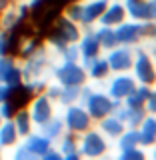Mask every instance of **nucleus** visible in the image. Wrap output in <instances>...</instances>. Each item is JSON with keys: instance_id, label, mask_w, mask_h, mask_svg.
I'll list each match as a JSON object with an SVG mask.
<instances>
[{"instance_id": "34", "label": "nucleus", "mask_w": 156, "mask_h": 160, "mask_svg": "<svg viewBox=\"0 0 156 160\" xmlns=\"http://www.w3.org/2000/svg\"><path fill=\"white\" fill-rule=\"evenodd\" d=\"M148 14H150V20H156V0H148Z\"/></svg>"}, {"instance_id": "1", "label": "nucleus", "mask_w": 156, "mask_h": 160, "mask_svg": "<svg viewBox=\"0 0 156 160\" xmlns=\"http://www.w3.org/2000/svg\"><path fill=\"white\" fill-rule=\"evenodd\" d=\"M52 76L60 86H82L88 80L86 68L78 62H72V60H62L58 66H54Z\"/></svg>"}, {"instance_id": "35", "label": "nucleus", "mask_w": 156, "mask_h": 160, "mask_svg": "<svg viewBox=\"0 0 156 160\" xmlns=\"http://www.w3.org/2000/svg\"><path fill=\"white\" fill-rule=\"evenodd\" d=\"M24 2H26V4H28V8L32 10V8H36L40 2H44V0H24Z\"/></svg>"}, {"instance_id": "8", "label": "nucleus", "mask_w": 156, "mask_h": 160, "mask_svg": "<svg viewBox=\"0 0 156 160\" xmlns=\"http://www.w3.org/2000/svg\"><path fill=\"white\" fill-rule=\"evenodd\" d=\"M20 144H22V146L28 150L30 158L34 160V158H42V156H44V152H46V150L52 146L54 142H52L50 138H46L42 132H38V130L34 128L30 134H26V136L20 138Z\"/></svg>"}, {"instance_id": "2", "label": "nucleus", "mask_w": 156, "mask_h": 160, "mask_svg": "<svg viewBox=\"0 0 156 160\" xmlns=\"http://www.w3.org/2000/svg\"><path fill=\"white\" fill-rule=\"evenodd\" d=\"M120 102H122V100L112 98L110 94L92 92L86 100H84L82 106L86 108V112L90 114L92 120H102L104 116H108V114H112L116 108H120Z\"/></svg>"}, {"instance_id": "20", "label": "nucleus", "mask_w": 156, "mask_h": 160, "mask_svg": "<svg viewBox=\"0 0 156 160\" xmlns=\"http://www.w3.org/2000/svg\"><path fill=\"white\" fill-rule=\"evenodd\" d=\"M82 66L86 68V74L90 78H94V80H104L110 74V64H108V60L106 58H92V60H88V62H82Z\"/></svg>"}, {"instance_id": "37", "label": "nucleus", "mask_w": 156, "mask_h": 160, "mask_svg": "<svg viewBox=\"0 0 156 160\" xmlns=\"http://www.w3.org/2000/svg\"><path fill=\"white\" fill-rule=\"evenodd\" d=\"M8 4H10V0H0V12H2V10L8 6Z\"/></svg>"}, {"instance_id": "10", "label": "nucleus", "mask_w": 156, "mask_h": 160, "mask_svg": "<svg viewBox=\"0 0 156 160\" xmlns=\"http://www.w3.org/2000/svg\"><path fill=\"white\" fill-rule=\"evenodd\" d=\"M108 64H110V72H126V70L132 68V62H134V54L128 46H122L118 44L116 48L110 50L108 54Z\"/></svg>"}, {"instance_id": "30", "label": "nucleus", "mask_w": 156, "mask_h": 160, "mask_svg": "<svg viewBox=\"0 0 156 160\" xmlns=\"http://www.w3.org/2000/svg\"><path fill=\"white\" fill-rule=\"evenodd\" d=\"M62 60H72V62H78L80 60V50H78V44L76 42H70L64 46V50L60 52Z\"/></svg>"}, {"instance_id": "16", "label": "nucleus", "mask_w": 156, "mask_h": 160, "mask_svg": "<svg viewBox=\"0 0 156 160\" xmlns=\"http://www.w3.org/2000/svg\"><path fill=\"white\" fill-rule=\"evenodd\" d=\"M18 140H20V136L16 132L14 122L10 118H2L0 120V150H2V154L12 148Z\"/></svg>"}, {"instance_id": "21", "label": "nucleus", "mask_w": 156, "mask_h": 160, "mask_svg": "<svg viewBox=\"0 0 156 160\" xmlns=\"http://www.w3.org/2000/svg\"><path fill=\"white\" fill-rule=\"evenodd\" d=\"M38 132H42L46 138H50L52 142H56V140L62 136L64 132H66L64 122H62V116H56V114H54V116L50 118L48 122H44L42 126H38Z\"/></svg>"}, {"instance_id": "19", "label": "nucleus", "mask_w": 156, "mask_h": 160, "mask_svg": "<svg viewBox=\"0 0 156 160\" xmlns=\"http://www.w3.org/2000/svg\"><path fill=\"white\" fill-rule=\"evenodd\" d=\"M140 132V146H152L156 144V116L154 114H146L144 120L138 126Z\"/></svg>"}, {"instance_id": "42", "label": "nucleus", "mask_w": 156, "mask_h": 160, "mask_svg": "<svg viewBox=\"0 0 156 160\" xmlns=\"http://www.w3.org/2000/svg\"><path fill=\"white\" fill-rule=\"evenodd\" d=\"M0 158H2V150H0Z\"/></svg>"}, {"instance_id": "9", "label": "nucleus", "mask_w": 156, "mask_h": 160, "mask_svg": "<svg viewBox=\"0 0 156 160\" xmlns=\"http://www.w3.org/2000/svg\"><path fill=\"white\" fill-rule=\"evenodd\" d=\"M0 82L6 86H16L22 82L20 78V64L14 54H4L0 56Z\"/></svg>"}, {"instance_id": "14", "label": "nucleus", "mask_w": 156, "mask_h": 160, "mask_svg": "<svg viewBox=\"0 0 156 160\" xmlns=\"http://www.w3.org/2000/svg\"><path fill=\"white\" fill-rule=\"evenodd\" d=\"M114 116H116L118 120H122L124 124H126L128 128H138L140 122L144 120V116H146V108L140 106V108H132V106H120L114 110Z\"/></svg>"}, {"instance_id": "27", "label": "nucleus", "mask_w": 156, "mask_h": 160, "mask_svg": "<svg viewBox=\"0 0 156 160\" xmlns=\"http://www.w3.org/2000/svg\"><path fill=\"white\" fill-rule=\"evenodd\" d=\"M118 148L120 150H128V148H136L140 146V132L138 128H130V130H124L122 134L118 136Z\"/></svg>"}, {"instance_id": "36", "label": "nucleus", "mask_w": 156, "mask_h": 160, "mask_svg": "<svg viewBox=\"0 0 156 160\" xmlns=\"http://www.w3.org/2000/svg\"><path fill=\"white\" fill-rule=\"evenodd\" d=\"M150 58H152V62L156 64V44L152 46V50H150Z\"/></svg>"}, {"instance_id": "28", "label": "nucleus", "mask_w": 156, "mask_h": 160, "mask_svg": "<svg viewBox=\"0 0 156 160\" xmlns=\"http://www.w3.org/2000/svg\"><path fill=\"white\" fill-rule=\"evenodd\" d=\"M78 96H80V86H62L60 96H58V104H62V106L74 104L78 102Z\"/></svg>"}, {"instance_id": "22", "label": "nucleus", "mask_w": 156, "mask_h": 160, "mask_svg": "<svg viewBox=\"0 0 156 160\" xmlns=\"http://www.w3.org/2000/svg\"><path fill=\"white\" fill-rule=\"evenodd\" d=\"M124 8L130 18H134L136 22L142 20H150L148 14V0H124Z\"/></svg>"}, {"instance_id": "17", "label": "nucleus", "mask_w": 156, "mask_h": 160, "mask_svg": "<svg viewBox=\"0 0 156 160\" xmlns=\"http://www.w3.org/2000/svg\"><path fill=\"white\" fill-rule=\"evenodd\" d=\"M126 8H124V4L120 2H114V4H108L106 10L102 12V16L98 18V22L102 24V26H118L120 22H124V18H126Z\"/></svg>"}, {"instance_id": "26", "label": "nucleus", "mask_w": 156, "mask_h": 160, "mask_svg": "<svg viewBox=\"0 0 156 160\" xmlns=\"http://www.w3.org/2000/svg\"><path fill=\"white\" fill-rule=\"evenodd\" d=\"M94 34H96L100 46L104 50H112V48L118 46V40H116V34H114L112 26H100L98 30H94Z\"/></svg>"}, {"instance_id": "29", "label": "nucleus", "mask_w": 156, "mask_h": 160, "mask_svg": "<svg viewBox=\"0 0 156 160\" xmlns=\"http://www.w3.org/2000/svg\"><path fill=\"white\" fill-rule=\"evenodd\" d=\"M62 14L80 24V18H82V2H70V4H66Z\"/></svg>"}, {"instance_id": "3", "label": "nucleus", "mask_w": 156, "mask_h": 160, "mask_svg": "<svg viewBox=\"0 0 156 160\" xmlns=\"http://www.w3.org/2000/svg\"><path fill=\"white\" fill-rule=\"evenodd\" d=\"M26 110H28L30 118H32L34 128H38L54 116V102L44 92H38V94H32V98L28 100Z\"/></svg>"}, {"instance_id": "15", "label": "nucleus", "mask_w": 156, "mask_h": 160, "mask_svg": "<svg viewBox=\"0 0 156 160\" xmlns=\"http://www.w3.org/2000/svg\"><path fill=\"white\" fill-rule=\"evenodd\" d=\"M58 140H60L58 150H60V154H62V158L76 160V158L82 156V154H80V150H78V134L68 132V130H66V132H64Z\"/></svg>"}, {"instance_id": "43", "label": "nucleus", "mask_w": 156, "mask_h": 160, "mask_svg": "<svg viewBox=\"0 0 156 160\" xmlns=\"http://www.w3.org/2000/svg\"><path fill=\"white\" fill-rule=\"evenodd\" d=\"M0 120H2V118H0Z\"/></svg>"}, {"instance_id": "23", "label": "nucleus", "mask_w": 156, "mask_h": 160, "mask_svg": "<svg viewBox=\"0 0 156 160\" xmlns=\"http://www.w3.org/2000/svg\"><path fill=\"white\" fill-rule=\"evenodd\" d=\"M14 122V126H16V132H18V136L22 138V136H26V134H30L34 130V124H32V118H30V114H28V110L26 106L24 108H18L16 112L12 114V118H10Z\"/></svg>"}, {"instance_id": "32", "label": "nucleus", "mask_w": 156, "mask_h": 160, "mask_svg": "<svg viewBox=\"0 0 156 160\" xmlns=\"http://www.w3.org/2000/svg\"><path fill=\"white\" fill-rule=\"evenodd\" d=\"M144 108H146L148 114H156V90L150 92V96L146 100V104H144Z\"/></svg>"}, {"instance_id": "5", "label": "nucleus", "mask_w": 156, "mask_h": 160, "mask_svg": "<svg viewBox=\"0 0 156 160\" xmlns=\"http://www.w3.org/2000/svg\"><path fill=\"white\" fill-rule=\"evenodd\" d=\"M30 16V8L26 2H10L6 8L0 12V30L4 32H14L22 20Z\"/></svg>"}, {"instance_id": "39", "label": "nucleus", "mask_w": 156, "mask_h": 160, "mask_svg": "<svg viewBox=\"0 0 156 160\" xmlns=\"http://www.w3.org/2000/svg\"><path fill=\"white\" fill-rule=\"evenodd\" d=\"M10 2H24V0H10Z\"/></svg>"}, {"instance_id": "38", "label": "nucleus", "mask_w": 156, "mask_h": 160, "mask_svg": "<svg viewBox=\"0 0 156 160\" xmlns=\"http://www.w3.org/2000/svg\"><path fill=\"white\" fill-rule=\"evenodd\" d=\"M66 4H70V2H80V0H64Z\"/></svg>"}, {"instance_id": "12", "label": "nucleus", "mask_w": 156, "mask_h": 160, "mask_svg": "<svg viewBox=\"0 0 156 160\" xmlns=\"http://www.w3.org/2000/svg\"><path fill=\"white\" fill-rule=\"evenodd\" d=\"M114 34H116L118 44L122 46H132L136 44L140 38H142V32H140V22H120L118 26H114Z\"/></svg>"}, {"instance_id": "24", "label": "nucleus", "mask_w": 156, "mask_h": 160, "mask_svg": "<svg viewBox=\"0 0 156 160\" xmlns=\"http://www.w3.org/2000/svg\"><path fill=\"white\" fill-rule=\"evenodd\" d=\"M100 130L110 138H118L120 134L126 130V124H124L122 120H118L114 114H108V116H104L100 120Z\"/></svg>"}, {"instance_id": "4", "label": "nucleus", "mask_w": 156, "mask_h": 160, "mask_svg": "<svg viewBox=\"0 0 156 160\" xmlns=\"http://www.w3.org/2000/svg\"><path fill=\"white\" fill-rule=\"evenodd\" d=\"M64 116H62V122H64V128L68 130V132H74V134H82L86 132L90 128V124H92V118H90V114L86 112V108L80 106V104H68V106H64Z\"/></svg>"}, {"instance_id": "13", "label": "nucleus", "mask_w": 156, "mask_h": 160, "mask_svg": "<svg viewBox=\"0 0 156 160\" xmlns=\"http://www.w3.org/2000/svg\"><path fill=\"white\" fill-rule=\"evenodd\" d=\"M136 86H138V84H136V78L126 76V74H120V72H118V76L114 78L112 82H110L108 94H110L112 98H116V100H124Z\"/></svg>"}, {"instance_id": "41", "label": "nucleus", "mask_w": 156, "mask_h": 160, "mask_svg": "<svg viewBox=\"0 0 156 160\" xmlns=\"http://www.w3.org/2000/svg\"><path fill=\"white\" fill-rule=\"evenodd\" d=\"M154 32H156V20H154Z\"/></svg>"}, {"instance_id": "31", "label": "nucleus", "mask_w": 156, "mask_h": 160, "mask_svg": "<svg viewBox=\"0 0 156 160\" xmlns=\"http://www.w3.org/2000/svg\"><path fill=\"white\" fill-rule=\"evenodd\" d=\"M120 158L122 160H142L144 152L138 146L136 148H128V150H120Z\"/></svg>"}, {"instance_id": "18", "label": "nucleus", "mask_w": 156, "mask_h": 160, "mask_svg": "<svg viewBox=\"0 0 156 160\" xmlns=\"http://www.w3.org/2000/svg\"><path fill=\"white\" fill-rule=\"evenodd\" d=\"M108 6V0H92V2L82 4V18H80V24L84 26H90L96 20L102 16V12Z\"/></svg>"}, {"instance_id": "25", "label": "nucleus", "mask_w": 156, "mask_h": 160, "mask_svg": "<svg viewBox=\"0 0 156 160\" xmlns=\"http://www.w3.org/2000/svg\"><path fill=\"white\" fill-rule=\"evenodd\" d=\"M150 92H152V88H150L148 84H140V86H136L126 98H124V102H126V106L140 108V106H144V104H146Z\"/></svg>"}, {"instance_id": "7", "label": "nucleus", "mask_w": 156, "mask_h": 160, "mask_svg": "<svg viewBox=\"0 0 156 160\" xmlns=\"http://www.w3.org/2000/svg\"><path fill=\"white\" fill-rule=\"evenodd\" d=\"M78 150L82 156H88V158H96V156H102L106 152V140L100 132L96 130H86L82 132V136L78 140Z\"/></svg>"}, {"instance_id": "6", "label": "nucleus", "mask_w": 156, "mask_h": 160, "mask_svg": "<svg viewBox=\"0 0 156 160\" xmlns=\"http://www.w3.org/2000/svg\"><path fill=\"white\" fill-rule=\"evenodd\" d=\"M132 68H134L136 80L140 84L152 86V84L156 82V64L152 62V58H150V54L146 52V50L136 48V56H134Z\"/></svg>"}, {"instance_id": "40", "label": "nucleus", "mask_w": 156, "mask_h": 160, "mask_svg": "<svg viewBox=\"0 0 156 160\" xmlns=\"http://www.w3.org/2000/svg\"><path fill=\"white\" fill-rule=\"evenodd\" d=\"M152 156H154V158H156V148H154V152H152Z\"/></svg>"}, {"instance_id": "33", "label": "nucleus", "mask_w": 156, "mask_h": 160, "mask_svg": "<svg viewBox=\"0 0 156 160\" xmlns=\"http://www.w3.org/2000/svg\"><path fill=\"white\" fill-rule=\"evenodd\" d=\"M10 88H12V86H6V84H2V82H0V102L8 98V94H10Z\"/></svg>"}, {"instance_id": "11", "label": "nucleus", "mask_w": 156, "mask_h": 160, "mask_svg": "<svg viewBox=\"0 0 156 160\" xmlns=\"http://www.w3.org/2000/svg\"><path fill=\"white\" fill-rule=\"evenodd\" d=\"M76 44H78L80 60H82V62H88V60L100 56V50H102V46H100L96 34H94V30H88V32L80 34V38H78Z\"/></svg>"}]
</instances>
